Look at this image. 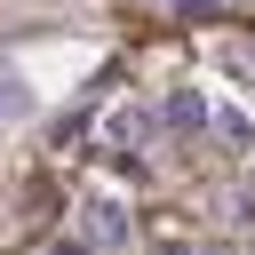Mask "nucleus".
Returning <instances> with one entry per match:
<instances>
[{"mask_svg":"<svg viewBox=\"0 0 255 255\" xmlns=\"http://www.w3.org/2000/svg\"><path fill=\"white\" fill-rule=\"evenodd\" d=\"M159 120H167V135H207L215 128V96L207 88H167L159 96Z\"/></svg>","mask_w":255,"mask_h":255,"instance_id":"7ed1b4c3","label":"nucleus"},{"mask_svg":"<svg viewBox=\"0 0 255 255\" xmlns=\"http://www.w3.org/2000/svg\"><path fill=\"white\" fill-rule=\"evenodd\" d=\"M80 239H88L96 255H128V247H135V223H128V207H120V199H104V191H96V199H80Z\"/></svg>","mask_w":255,"mask_h":255,"instance_id":"f03ea898","label":"nucleus"},{"mask_svg":"<svg viewBox=\"0 0 255 255\" xmlns=\"http://www.w3.org/2000/svg\"><path fill=\"white\" fill-rule=\"evenodd\" d=\"M159 135H167L159 104H112V112H104V143H112V159H143Z\"/></svg>","mask_w":255,"mask_h":255,"instance_id":"f257e3e1","label":"nucleus"},{"mask_svg":"<svg viewBox=\"0 0 255 255\" xmlns=\"http://www.w3.org/2000/svg\"><path fill=\"white\" fill-rule=\"evenodd\" d=\"M223 151H239V159H255V120L247 112H231V104H215V128H207Z\"/></svg>","mask_w":255,"mask_h":255,"instance_id":"20e7f679","label":"nucleus"},{"mask_svg":"<svg viewBox=\"0 0 255 255\" xmlns=\"http://www.w3.org/2000/svg\"><path fill=\"white\" fill-rule=\"evenodd\" d=\"M24 112H32V88L16 64H0V120H24Z\"/></svg>","mask_w":255,"mask_h":255,"instance_id":"39448f33","label":"nucleus"},{"mask_svg":"<svg viewBox=\"0 0 255 255\" xmlns=\"http://www.w3.org/2000/svg\"><path fill=\"white\" fill-rule=\"evenodd\" d=\"M167 8H183V16H223V8H239V0H167Z\"/></svg>","mask_w":255,"mask_h":255,"instance_id":"423d86ee","label":"nucleus"},{"mask_svg":"<svg viewBox=\"0 0 255 255\" xmlns=\"http://www.w3.org/2000/svg\"><path fill=\"white\" fill-rule=\"evenodd\" d=\"M151 255H207V247H191V239H159Z\"/></svg>","mask_w":255,"mask_h":255,"instance_id":"0eeeda50","label":"nucleus"}]
</instances>
